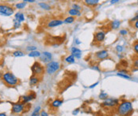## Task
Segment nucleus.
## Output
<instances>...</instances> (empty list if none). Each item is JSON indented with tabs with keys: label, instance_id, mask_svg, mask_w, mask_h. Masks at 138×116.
Masks as SVG:
<instances>
[{
	"label": "nucleus",
	"instance_id": "13",
	"mask_svg": "<svg viewBox=\"0 0 138 116\" xmlns=\"http://www.w3.org/2000/svg\"><path fill=\"white\" fill-rule=\"evenodd\" d=\"M105 33L104 32H102V31H100V32H98V33H97L95 34V39H96V40H97L98 42H102L104 40V39H105Z\"/></svg>",
	"mask_w": 138,
	"mask_h": 116
},
{
	"label": "nucleus",
	"instance_id": "30",
	"mask_svg": "<svg viewBox=\"0 0 138 116\" xmlns=\"http://www.w3.org/2000/svg\"><path fill=\"white\" fill-rule=\"evenodd\" d=\"M72 9H75V10H76L80 11L81 10V6H79V5H77V4H73V8Z\"/></svg>",
	"mask_w": 138,
	"mask_h": 116
},
{
	"label": "nucleus",
	"instance_id": "21",
	"mask_svg": "<svg viewBox=\"0 0 138 116\" xmlns=\"http://www.w3.org/2000/svg\"><path fill=\"white\" fill-rule=\"evenodd\" d=\"M39 6H40L42 9L46 10H51V6H49L48 3H45V2H40V3H39Z\"/></svg>",
	"mask_w": 138,
	"mask_h": 116
},
{
	"label": "nucleus",
	"instance_id": "16",
	"mask_svg": "<svg viewBox=\"0 0 138 116\" xmlns=\"http://www.w3.org/2000/svg\"><path fill=\"white\" fill-rule=\"evenodd\" d=\"M41 54L40 51H30L29 54V57H41Z\"/></svg>",
	"mask_w": 138,
	"mask_h": 116
},
{
	"label": "nucleus",
	"instance_id": "14",
	"mask_svg": "<svg viewBox=\"0 0 138 116\" xmlns=\"http://www.w3.org/2000/svg\"><path fill=\"white\" fill-rule=\"evenodd\" d=\"M39 82V78L36 76H33V77H30V80H29V84L31 85H37Z\"/></svg>",
	"mask_w": 138,
	"mask_h": 116
},
{
	"label": "nucleus",
	"instance_id": "24",
	"mask_svg": "<svg viewBox=\"0 0 138 116\" xmlns=\"http://www.w3.org/2000/svg\"><path fill=\"white\" fill-rule=\"evenodd\" d=\"M13 55L14 57H21V56H24V53L21 51H16L13 52Z\"/></svg>",
	"mask_w": 138,
	"mask_h": 116
},
{
	"label": "nucleus",
	"instance_id": "6",
	"mask_svg": "<svg viewBox=\"0 0 138 116\" xmlns=\"http://www.w3.org/2000/svg\"><path fill=\"white\" fill-rule=\"evenodd\" d=\"M102 104L103 106H105V107H114V106H117L118 104V100H117V99L107 98L103 101Z\"/></svg>",
	"mask_w": 138,
	"mask_h": 116
},
{
	"label": "nucleus",
	"instance_id": "3",
	"mask_svg": "<svg viewBox=\"0 0 138 116\" xmlns=\"http://www.w3.org/2000/svg\"><path fill=\"white\" fill-rule=\"evenodd\" d=\"M14 14V10L11 6L8 5H2L0 4V15L3 17L11 16Z\"/></svg>",
	"mask_w": 138,
	"mask_h": 116
},
{
	"label": "nucleus",
	"instance_id": "23",
	"mask_svg": "<svg viewBox=\"0 0 138 116\" xmlns=\"http://www.w3.org/2000/svg\"><path fill=\"white\" fill-rule=\"evenodd\" d=\"M41 110V107L39 106V107H36L35 109H34V111H33V113H32L31 116H40V114H39V111H40Z\"/></svg>",
	"mask_w": 138,
	"mask_h": 116
},
{
	"label": "nucleus",
	"instance_id": "18",
	"mask_svg": "<svg viewBox=\"0 0 138 116\" xmlns=\"http://www.w3.org/2000/svg\"><path fill=\"white\" fill-rule=\"evenodd\" d=\"M68 14L71 16H80V12L79 10H76L75 9H71L70 10L68 11Z\"/></svg>",
	"mask_w": 138,
	"mask_h": 116
},
{
	"label": "nucleus",
	"instance_id": "5",
	"mask_svg": "<svg viewBox=\"0 0 138 116\" xmlns=\"http://www.w3.org/2000/svg\"><path fill=\"white\" fill-rule=\"evenodd\" d=\"M31 70H32V72H33V76H35V75H40V74H41V73H43L44 69H43V67L41 66V65L39 63H35L33 66H32Z\"/></svg>",
	"mask_w": 138,
	"mask_h": 116
},
{
	"label": "nucleus",
	"instance_id": "35",
	"mask_svg": "<svg viewBox=\"0 0 138 116\" xmlns=\"http://www.w3.org/2000/svg\"><path fill=\"white\" fill-rule=\"evenodd\" d=\"M40 116H48V115L46 111H42L41 112Z\"/></svg>",
	"mask_w": 138,
	"mask_h": 116
},
{
	"label": "nucleus",
	"instance_id": "19",
	"mask_svg": "<svg viewBox=\"0 0 138 116\" xmlns=\"http://www.w3.org/2000/svg\"><path fill=\"white\" fill-rule=\"evenodd\" d=\"M63 103V100H54L53 103H52V106L53 107H58Z\"/></svg>",
	"mask_w": 138,
	"mask_h": 116
},
{
	"label": "nucleus",
	"instance_id": "33",
	"mask_svg": "<svg viewBox=\"0 0 138 116\" xmlns=\"http://www.w3.org/2000/svg\"><path fill=\"white\" fill-rule=\"evenodd\" d=\"M27 51H36V47H28V48H26Z\"/></svg>",
	"mask_w": 138,
	"mask_h": 116
},
{
	"label": "nucleus",
	"instance_id": "1",
	"mask_svg": "<svg viewBox=\"0 0 138 116\" xmlns=\"http://www.w3.org/2000/svg\"><path fill=\"white\" fill-rule=\"evenodd\" d=\"M133 112V105L129 101H124L117 107V114L120 116H129Z\"/></svg>",
	"mask_w": 138,
	"mask_h": 116
},
{
	"label": "nucleus",
	"instance_id": "44",
	"mask_svg": "<svg viewBox=\"0 0 138 116\" xmlns=\"http://www.w3.org/2000/svg\"><path fill=\"white\" fill-rule=\"evenodd\" d=\"M137 14H138V11H137Z\"/></svg>",
	"mask_w": 138,
	"mask_h": 116
},
{
	"label": "nucleus",
	"instance_id": "40",
	"mask_svg": "<svg viewBox=\"0 0 138 116\" xmlns=\"http://www.w3.org/2000/svg\"><path fill=\"white\" fill-rule=\"evenodd\" d=\"M110 2H111L112 4H114V3H116V2H119V1H118V0H114V1H110Z\"/></svg>",
	"mask_w": 138,
	"mask_h": 116
},
{
	"label": "nucleus",
	"instance_id": "32",
	"mask_svg": "<svg viewBox=\"0 0 138 116\" xmlns=\"http://www.w3.org/2000/svg\"><path fill=\"white\" fill-rule=\"evenodd\" d=\"M120 34L122 36H125L128 34V31L127 30H125V29H122V30H120Z\"/></svg>",
	"mask_w": 138,
	"mask_h": 116
},
{
	"label": "nucleus",
	"instance_id": "25",
	"mask_svg": "<svg viewBox=\"0 0 138 116\" xmlns=\"http://www.w3.org/2000/svg\"><path fill=\"white\" fill-rule=\"evenodd\" d=\"M65 60H66V62H67V63H74V62H75V57H74L72 55H71L68 56V57L65 58Z\"/></svg>",
	"mask_w": 138,
	"mask_h": 116
},
{
	"label": "nucleus",
	"instance_id": "9",
	"mask_svg": "<svg viewBox=\"0 0 138 116\" xmlns=\"http://www.w3.org/2000/svg\"><path fill=\"white\" fill-rule=\"evenodd\" d=\"M64 23L63 21L61 20H52L48 23V27L49 28H53V27H56L58 25H60Z\"/></svg>",
	"mask_w": 138,
	"mask_h": 116
},
{
	"label": "nucleus",
	"instance_id": "11",
	"mask_svg": "<svg viewBox=\"0 0 138 116\" xmlns=\"http://www.w3.org/2000/svg\"><path fill=\"white\" fill-rule=\"evenodd\" d=\"M71 51L74 57H75L77 58H80L81 57V55H82L81 53H82V51H81L80 49H78L77 48H71Z\"/></svg>",
	"mask_w": 138,
	"mask_h": 116
},
{
	"label": "nucleus",
	"instance_id": "36",
	"mask_svg": "<svg viewBox=\"0 0 138 116\" xmlns=\"http://www.w3.org/2000/svg\"><path fill=\"white\" fill-rule=\"evenodd\" d=\"M79 112H80V109H79V108H77V109L74 110V111L72 112V115H76Z\"/></svg>",
	"mask_w": 138,
	"mask_h": 116
},
{
	"label": "nucleus",
	"instance_id": "22",
	"mask_svg": "<svg viewBox=\"0 0 138 116\" xmlns=\"http://www.w3.org/2000/svg\"><path fill=\"white\" fill-rule=\"evenodd\" d=\"M75 21V18H73V17H68L67 18H65V20L64 21V23H65V24H71V23H72V22Z\"/></svg>",
	"mask_w": 138,
	"mask_h": 116
},
{
	"label": "nucleus",
	"instance_id": "15",
	"mask_svg": "<svg viewBox=\"0 0 138 116\" xmlns=\"http://www.w3.org/2000/svg\"><path fill=\"white\" fill-rule=\"evenodd\" d=\"M14 19H16L17 21H20V22H21V21H23L24 20H25V17H24V14H21V13H17L16 14H15V18Z\"/></svg>",
	"mask_w": 138,
	"mask_h": 116
},
{
	"label": "nucleus",
	"instance_id": "42",
	"mask_svg": "<svg viewBox=\"0 0 138 116\" xmlns=\"http://www.w3.org/2000/svg\"><path fill=\"white\" fill-rule=\"evenodd\" d=\"M0 116H6L5 113H0Z\"/></svg>",
	"mask_w": 138,
	"mask_h": 116
},
{
	"label": "nucleus",
	"instance_id": "43",
	"mask_svg": "<svg viewBox=\"0 0 138 116\" xmlns=\"http://www.w3.org/2000/svg\"><path fill=\"white\" fill-rule=\"evenodd\" d=\"M25 2H34V0H28V1H25Z\"/></svg>",
	"mask_w": 138,
	"mask_h": 116
},
{
	"label": "nucleus",
	"instance_id": "39",
	"mask_svg": "<svg viewBox=\"0 0 138 116\" xmlns=\"http://www.w3.org/2000/svg\"><path fill=\"white\" fill-rule=\"evenodd\" d=\"M98 84V82H96L95 84H93V85H91V86H90V88H94V87H95L96 85H97Z\"/></svg>",
	"mask_w": 138,
	"mask_h": 116
},
{
	"label": "nucleus",
	"instance_id": "10",
	"mask_svg": "<svg viewBox=\"0 0 138 116\" xmlns=\"http://www.w3.org/2000/svg\"><path fill=\"white\" fill-rule=\"evenodd\" d=\"M108 55H109L108 51H106V50L100 51H98V52L96 53V57H97L98 59H104L106 58H107Z\"/></svg>",
	"mask_w": 138,
	"mask_h": 116
},
{
	"label": "nucleus",
	"instance_id": "12",
	"mask_svg": "<svg viewBox=\"0 0 138 116\" xmlns=\"http://www.w3.org/2000/svg\"><path fill=\"white\" fill-rule=\"evenodd\" d=\"M36 96L35 94H33V93H31V94H29L27 96H24L22 97V103H28L29 101L33 100V99H35Z\"/></svg>",
	"mask_w": 138,
	"mask_h": 116
},
{
	"label": "nucleus",
	"instance_id": "8",
	"mask_svg": "<svg viewBox=\"0 0 138 116\" xmlns=\"http://www.w3.org/2000/svg\"><path fill=\"white\" fill-rule=\"evenodd\" d=\"M41 60L44 63H50L52 60V54L48 51H44L41 55Z\"/></svg>",
	"mask_w": 138,
	"mask_h": 116
},
{
	"label": "nucleus",
	"instance_id": "26",
	"mask_svg": "<svg viewBox=\"0 0 138 116\" xmlns=\"http://www.w3.org/2000/svg\"><path fill=\"white\" fill-rule=\"evenodd\" d=\"M26 6V2H20V3H18V4H16V8H18V9H22L24 8L25 6Z\"/></svg>",
	"mask_w": 138,
	"mask_h": 116
},
{
	"label": "nucleus",
	"instance_id": "17",
	"mask_svg": "<svg viewBox=\"0 0 138 116\" xmlns=\"http://www.w3.org/2000/svg\"><path fill=\"white\" fill-rule=\"evenodd\" d=\"M121 24V21H117V20H116V21H114L111 23V28L113 29H117L119 28Z\"/></svg>",
	"mask_w": 138,
	"mask_h": 116
},
{
	"label": "nucleus",
	"instance_id": "34",
	"mask_svg": "<svg viewBox=\"0 0 138 116\" xmlns=\"http://www.w3.org/2000/svg\"><path fill=\"white\" fill-rule=\"evenodd\" d=\"M133 49H134V51H136V52L138 54V42L134 44V46H133Z\"/></svg>",
	"mask_w": 138,
	"mask_h": 116
},
{
	"label": "nucleus",
	"instance_id": "38",
	"mask_svg": "<svg viewBox=\"0 0 138 116\" xmlns=\"http://www.w3.org/2000/svg\"><path fill=\"white\" fill-rule=\"evenodd\" d=\"M134 26H135V28L138 29V20H137V21H135V23H134Z\"/></svg>",
	"mask_w": 138,
	"mask_h": 116
},
{
	"label": "nucleus",
	"instance_id": "37",
	"mask_svg": "<svg viewBox=\"0 0 138 116\" xmlns=\"http://www.w3.org/2000/svg\"><path fill=\"white\" fill-rule=\"evenodd\" d=\"M134 66H135V67H137V68H138V58L136 59V60H135V62H134Z\"/></svg>",
	"mask_w": 138,
	"mask_h": 116
},
{
	"label": "nucleus",
	"instance_id": "27",
	"mask_svg": "<svg viewBox=\"0 0 138 116\" xmlns=\"http://www.w3.org/2000/svg\"><path fill=\"white\" fill-rule=\"evenodd\" d=\"M107 97H108L107 93H106L104 92H102L100 93L99 99H101V100H106V99H107Z\"/></svg>",
	"mask_w": 138,
	"mask_h": 116
},
{
	"label": "nucleus",
	"instance_id": "41",
	"mask_svg": "<svg viewBox=\"0 0 138 116\" xmlns=\"http://www.w3.org/2000/svg\"><path fill=\"white\" fill-rule=\"evenodd\" d=\"M75 43L77 44H81V42H80V40H79L78 39H75Z\"/></svg>",
	"mask_w": 138,
	"mask_h": 116
},
{
	"label": "nucleus",
	"instance_id": "7",
	"mask_svg": "<svg viewBox=\"0 0 138 116\" xmlns=\"http://www.w3.org/2000/svg\"><path fill=\"white\" fill-rule=\"evenodd\" d=\"M24 110V105L21 103H14L12 105V112L14 114H20Z\"/></svg>",
	"mask_w": 138,
	"mask_h": 116
},
{
	"label": "nucleus",
	"instance_id": "31",
	"mask_svg": "<svg viewBox=\"0 0 138 116\" xmlns=\"http://www.w3.org/2000/svg\"><path fill=\"white\" fill-rule=\"evenodd\" d=\"M116 50H117V52H122V51H123V48H122V46L117 45V47H116Z\"/></svg>",
	"mask_w": 138,
	"mask_h": 116
},
{
	"label": "nucleus",
	"instance_id": "4",
	"mask_svg": "<svg viewBox=\"0 0 138 116\" xmlns=\"http://www.w3.org/2000/svg\"><path fill=\"white\" fill-rule=\"evenodd\" d=\"M60 64L57 62H50L46 66V72L48 74H53L60 69Z\"/></svg>",
	"mask_w": 138,
	"mask_h": 116
},
{
	"label": "nucleus",
	"instance_id": "28",
	"mask_svg": "<svg viewBox=\"0 0 138 116\" xmlns=\"http://www.w3.org/2000/svg\"><path fill=\"white\" fill-rule=\"evenodd\" d=\"M117 75L119 76V77H121L126 78V79H128V80H130V79H131V77H130L129 76H128L127 74H124V73H117Z\"/></svg>",
	"mask_w": 138,
	"mask_h": 116
},
{
	"label": "nucleus",
	"instance_id": "29",
	"mask_svg": "<svg viewBox=\"0 0 138 116\" xmlns=\"http://www.w3.org/2000/svg\"><path fill=\"white\" fill-rule=\"evenodd\" d=\"M20 26H21V22L18 21H17L16 19H14V28H15V29H18Z\"/></svg>",
	"mask_w": 138,
	"mask_h": 116
},
{
	"label": "nucleus",
	"instance_id": "2",
	"mask_svg": "<svg viewBox=\"0 0 138 116\" xmlns=\"http://www.w3.org/2000/svg\"><path fill=\"white\" fill-rule=\"evenodd\" d=\"M2 79L10 86H15L18 83V79L11 72L5 73L2 76Z\"/></svg>",
	"mask_w": 138,
	"mask_h": 116
},
{
	"label": "nucleus",
	"instance_id": "20",
	"mask_svg": "<svg viewBox=\"0 0 138 116\" xmlns=\"http://www.w3.org/2000/svg\"><path fill=\"white\" fill-rule=\"evenodd\" d=\"M98 0H86L85 1V3L88 5V6H95V5H97L98 3Z\"/></svg>",
	"mask_w": 138,
	"mask_h": 116
}]
</instances>
